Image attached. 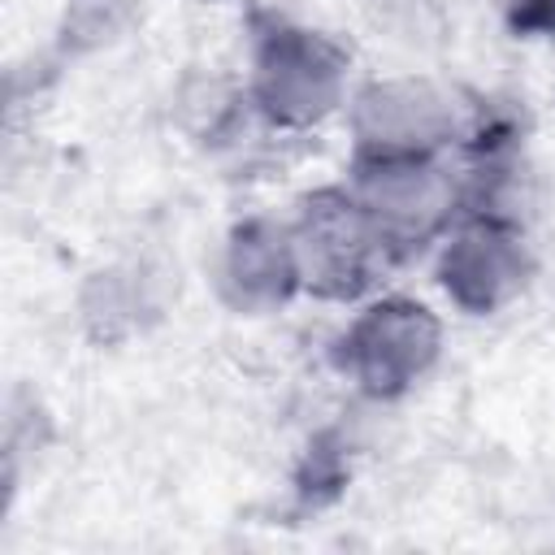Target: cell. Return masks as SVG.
Masks as SVG:
<instances>
[{"instance_id": "8992f818", "label": "cell", "mask_w": 555, "mask_h": 555, "mask_svg": "<svg viewBox=\"0 0 555 555\" xmlns=\"http://www.w3.org/2000/svg\"><path fill=\"white\" fill-rule=\"evenodd\" d=\"M351 160L447 156L460 134L451 100L429 78H373L347 100Z\"/></svg>"}, {"instance_id": "52a82bcc", "label": "cell", "mask_w": 555, "mask_h": 555, "mask_svg": "<svg viewBox=\"0 0 555 555\" xmlns=\"http://www.w3.org/2000/svg\"><path fill=\"white\" fill-rule=\"evenodd\" d=\"M217 295L234 317H269L304 295L291 221L243 217L230 225L217 256Z\"/></svg>"}, {"instance_id": "7a4b0ae2", "label": "cell", "mask_w": 555, "mask_h": 555, "mask_svg": "<svg viewBox=\"0 0 555 555\" xmlns=\"http://www.w3.org/2000/svg\"><path fill=\"white\" fill-rule=\"evenodd\" d=\"M291 238L299 256L304 295L325 304L369 299L386 264H395L351 186L308 191L291 217Z\"/></svg>"}, {"instance_id": "3957f363", "label": "cell", "mask_w": 555, "mask_h": 555, "mask_svg": "<svg viewBox=\"0 0 555 555\" xmlns=\"http://www.w3.org/2000/svg\"><path fill=\"white\" fill-rule=\"evenodd\" d=\"M442 351V321L408 295L369 299L334 343V369L364 399L408 395Z\"/></svg>"}, {"instance_id": "277c9868", "label": "cell", "mask_w": 555, "mask_h": 555, "mask_svg": "<svg viewBox=\"0 0 555 555\" xmlns=\"http://www.w3.org/2000/svg\"><path fill=\"white\" fill-rule=\"evenodd\" d=\"M347 186L369 212L395 260L442 243L460 221V178L447 156H399V160H351Z\"/></svg>"}, {"instance_id": "ba28073f", "label": "cell", "mask_w": 555, "mask_h": 555, "mask_svg": "<svg viewBox=\"0 0 555 555\" xmlns=\"http://www.w3.org/2000/svg\"><path fill=\"white\" fill-rule=\"evenodd\" d=\"M503 22L520 39H555V0H503Z\"/></svg>"}, {"instance_id": "5b68a950", "label": "cell", "mask_w": 555, "mask_h": 555, "mask_svg": "<svg viewBox=\"0 0 555 555\" xmlns=\"http://www.w3.org/2000/svg\"><path fill=\"white\" fill-rule=\"evenodd\" d=\"M533 278V247L520 217L503 212H460V221L438 243V286L468 312L490 317L525 295Z\"/></svg>"}, {"instance_id": "6da1fadb", "label": "cell", "mask_w": 555, "mask_h": 555, "mask_svg": "<svg viewBox=\"0 0 555 555\" xmlns=\"http://www.w3.org/2000/svg\"><path fill=\"white\" fill-rule=\"evenodd\" d=\"M351 52L317 26L264 17L251 35L247 100L278 130H308L347 104Z\"/></svg>"}, {"instance_id": "9c48e42d", "label": "cell", "mask_w": 555, "mask_h": 555, "mask_svg": "<svg viewBox=\"0 0 555 555\" xmlns=\"http://www.w3.org/2000/svg\"><path fill=\"white\" fill-rule=\"evenodd\" d=\"M212 4H221V0H212Z\"/></svg>"}]
</instances>
